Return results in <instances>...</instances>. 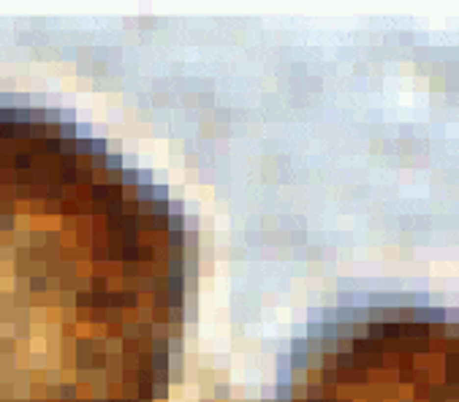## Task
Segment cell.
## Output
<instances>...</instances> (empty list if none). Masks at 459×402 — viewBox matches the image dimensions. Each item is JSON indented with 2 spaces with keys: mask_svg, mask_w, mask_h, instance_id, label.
Listing matches in <instances>:
<instances>
[{
  "mask_svg": "<svg viewBox=\"0 0 459 402\" xmlns=\"http://www.w3.org/2000/svg\"><path fill=\"white\" fill-rule=\"evenodd\" d=\"M93 155L0 120V402H136L166 350L160 207Z\"/></svg>",
  "mask_w": 459,
  "mask_h": 402,
  "instance_id": "1",
  "label": "cell"
}]
</instances>
